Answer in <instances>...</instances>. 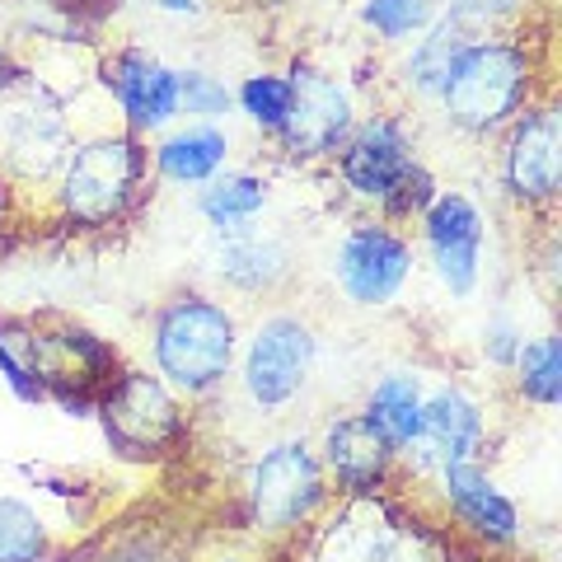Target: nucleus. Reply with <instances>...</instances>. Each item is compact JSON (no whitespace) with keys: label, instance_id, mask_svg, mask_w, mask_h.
<instances>
[{"label":"nucleus","instance_id":"1a4fd4ad","mask_svg":"<svg viewBox=\"0 0 562 562\" xmlns=\"http://www.w3.org/2000/svg\"><path fill=\"white\" fill-rule=\"evenodd\" d=\"M314 357H319V338H314V328L301 314H291V310L268 314L254 328L249 347H244V366H239L244 394H249L258 413L291 408L314 371Z\"/></svg>","mask_w":562,"mask_h":562},{"label":"nucleus","instance_id":"bb28decb","mask_svg":"<svg viewBox=\"0 0 562 562\" xmlns=\"http://www.w3.org/2000/svg\"><path fill=\"white\" fill-rule=\"evenodd\" d=\"M450 20H460L469 33H512L525 10H530V0H441Z\"/></svg>","mask_w":562,"mask_h":562},{"label":"nucleus","instance_id":"6ab92c4d","mask_svg":"<svg viewBox=\"0 0 562 562\" xmlns=\"http://www.w3.org/2000/svg\"><path fill=\"white\" fill-rule=\"evenodd\" d=\"M422 380L413 371H390L371 384V394H366V417H371V427L384 436V441L394 446V454H403L413 441H417V427H422Z\"/></svg>","mask_w":562,"mask_h":562},{"label":"nucleus","instance_id":"4468645a","mask_svg":"<svg viewBox=\"0 0 562 562\" xmlns=\"http://www.w3.org/2000/svg\"><path fill=\"white\" fill-rule=\"evenodd\" d=\"M319 464L342 497H380L398 473V454L384 436L371 427L366 413H342L338 422H328Z\"/></svg>","mask_w":562,"mask_h":562},{"label":"nucleus","instance_id":"a211bd4d","mask_svg":"<svg viewBox=\"0 0 562 562\" xmlns=\"http://www.w3.org/2000/svg\"><path fill=\"white\" fill-rule=\"evenodd\" d=\"M225 155H231V136L211 122H198V127H183V132H169L160 146H155V173L165 183H179V188H198L206 183L211 173L225 169Z\"/></svg>","mask_w":562,"mask_h":562},{"label":"nucleus","instance_id":"2f4dec72","mask_svg":"<svg viewBox=\"0 0 562 562\" xmlns=\"http://www.w3.org/2000/svg\"><path fill=\"white\" fill-rule=\"evenodd\" d=\"M249 10H281V5H291V0H244Z\"/></svg>","mask_w":562,"mask_h":562},{"label":"nucleus","instance_id":"9d476101","mask_svg":"<svg viewBox=\"0 0 562 562\" xmlns=\"http://www.w3.org/2000/svg\"><path fill=\"white\" fill-rule=\"evenodd\" d=\"M291 80V109L286 122L277 132V146L286 150V160H333L338 146L357 127V103H351V90L333 76V70L314 66V61H295L286 70Z\"/></svg>","mask_w":562,"mask_h":562},{"label":"nucleus","instance_id":"c85d7f7f","mask_svg":"<svg viewBox=\"0 0 562 562\" xmlns=\"http://www.w3.org/2000/svg\"><path fill=\"white\" fill-rule=\"evenodd\" d=\"M14 85H24V66L10 57V47H0V94H10Z\"/></svg>","mask_w":562,"mask_h":562},{"label":"nucleus","instance_id":"f257e3e1","mask_svg":"<svg viewBox=\"0 0 562 562\" xmlns=\"http://www.w3.org/2000/svg\"><path fill=\"white\" fill-rule=\"evenodd\" d=\"M549 66L539 61V43L525 33H483L454 57L441 85V113L464 136H497L516 113H525L549 90Z\"/></svg>","mask_w":562,"mask_h":562},{"label":"nucleus","instance_id":"7c9ffc66","mask_svg":"<svg viewBox=\"0 0 562 562\" xmlns=\"http://www.w3.org/2000/svg\"><path fill=\"white\" fill-rule=\"evenodd\" d=\"M454 562H502V558H497V549H479V543H473V553L454 558Z\"/></svg>","mask_w":562,"mask_h":562},{"label":"nucleus","instance_id":"423d86ee","mask_svg":"<svg viewBox=\"0 0 562 562\" xmlns=\"http://www.w3.org/2000/svg\"><path fill=\"white\" fill-rule=\"evenodd\" d=\"M29 338H33V371H38L43 394L57 398L70 417H90L99 394L122 371L117 347L76 319H61V314L29 319Z\"/></svg>","mask_w":562,"mask_h":562},{"label":"nucleus","instance_id":"c756f323","mask_svg":"<svg viewBox=\"0 0 562 562\" xmlns=\"http://www.w3.org/2000/svg\"><path fill=\"white\" fill-rule=\"evenodd\" d=\"M14 225V183L0 173V235H5Z\"/></svg>","mask_w":562,"mask_h":562},{"label":"nucleus","instance_id":"aec40b11","mask_svg":"<svg viewBox=\"0 0 562 562\" xmlns=\"http://www.w3.org/2000/svg\"><path fill=\"white\" fill-rule=\"evenodd\" d=\"M422 33H427V38H417L408 61H403V85H408L417 99H441V85L450 76L454 57H460L479 33H469L460 20H450V14H436Z\"/></svg>","mask_w":562,"mask_h":562},{"label":"nucleus","instance_id":"5701e85b","mask_svg":"<svg viewBox=\"0 0 562 562\" xmlns=\"http://www.w3.org/2000/svg\"><path fill=\"white\" fill-rule=\"evenodd\" d=\"M52 535L24 497H0V562H47Z\"/></svg>","mask_w":562,"mask_h":562},{"label":"nucleus","instance_id":"dca6fc26","mask_svg":"<svg viewBox=\"0 0 562 562\" xmlns=\"http://www.w3.org/2000/svg\"><path fill=\"white\" fill-rule=\"evenodd\" d=\"M109 90L117 99L127 132L146 136V132H165L179 117V70L165 66L160 57L140 47H122L109 57Z\"/></svg>","mask_w":562,"mask_h":562},{"label":"nucleus","instance_id":"b1692460","mask_svg":"<svg viewBox=\"0 0 562 562\" xmlns=\"http://www.w3.org/2000/svg\"><path fill=\"white\" fill-rule=\"evenodd\" d=\"M436 10H441V0H366L361 24L380 43H408L413 33H422L436 20Z\"/></svg>","mask_w":562,"mask_h":562},{"label":"nucleus","instance_id":"f03ea898","mask_svg":"<svg viewBox=\"0 0 562 562\" xmlns=\"http://www.w3.org/2000/svg\"><path fill=\"white\" fill-rule=\"evenodd\" d=\"M150 160L136 132H99L70 140L57 169V221L80 235L117 231L146 192Z\"/></svg>","mask_w":562,"mask_h":562},{"label":"nucleus","instance_id":"f3484780","mask_svg":"<svg viewBox=\"0 0 562 562\" xmlns=\"http://www.w3.org/2000/svg\"><path fill=\"white\" fill-rule=\"evenodd\" d=\"M216 272L235 291H277L291 272V254L281 239L258 235L254 225H244V231H225L216 249Z\"/></svg>","mask_w":562,"mask_h":562},{"label":"nucleus","instance_id":"f8f14e48","mask_svg":"<svg viewBox=\"0 0 562 562\" xmlns=\"http://www.w3.org/2000/svg\"><path fill=\"white\" fill-rule=\"evenodd\" d=\"M422 244L431 254L436 281L464 301V295L479 291L483 281V239H487V221L473 198L464 192H436V198L422 206Z\"/></svg>","mask_w":562,"mask_h":562},{"label":"nucleus","instance_id":"393cba45","mask_svg":"<svg viewBox=\"0 0 562 562\" xmlns=\"http://www.w3.org/2000/svg\"><path fill=\"white\" fill-rule=\"evenodd\" d=\"M0 375L14 390V398L24 403H43V384L33 371V338H29V319H0Z\"/></svg>","mask_w":562,"mask_h":562},{"label":"nucleus","instance_id":"7ed1b4c3","mask_svg":"<svg viewBox=\"0 0 562 562\" xmlns=\"http://www.w3.org/2000/svg\"><path fill=\"white\" fill-rule=\"evenodd\" d=\"M338 179L357 202L375 206L384 225L422 216V206L436 198V183L417 155L408 122L394 113H375L351 127L338 146Z\"/></svg>","mask_w":562,"mask_h":562},{"label":"nucleus","instance_id":"2eb2a0df","mask_svg":"<svg viewBox=\"0 0 562 562\" xmlns=\"http://www.w3.org/2000/svg\"><path fill=\"white\" fill-rule=\"evenodd\" d=\"M441 502L450 506L460 535L473 539L479 549H512L520 539V512L506 492L479 469V460H460V464H441Z\"/></svg>","mask_w":562,"mask_h":562},{"label":"nucleus","instance_id":"20e7f679","mask_svg":"<svg viewBox=\"0 0 562 562\" xmlns=\"http://www.w3.org/2000/svg\"><path fill=\"white\" fill-rule=\"evenodd\" d=\"M235 342H239L235 314L216 295L179 291L155 310L150 324L155 371H160L169 390L188 398H206L211 390H221L235 366Z\"/></svg>","mask_w":562,"mask_h":562},{"label":"nucleus","instance_id":"4be33fe9","mask_svg":"<svg viewBox=\"0 0 562 562\" xmlns=\"http://www.w3.org/2000/svg\"><path fill=\"white\" fill-rule=\"evenodd\" d=\"M516 390L535 408H558L562 398V338L558 333H539V338L520 342L512 357Z\"/></svg>","mask_w":562,"mask_h":562},{"label":"nucleus","instance_id":"a878e982","mask_svg":"<svg viewBox=\"0 0 562 562\" xmlns=\"http://www.w3.org/2000/svg\"><path fill=\"white\" fill-rule=\"evenodd\" d=\"M239 109L258 132L277 136L281 122H286V109H291V80L277 76V70H258V76L239 85Z\"/></svg>","mask_w":562,"mask_h":562},{"label":"nucleus","instance_id":"9b49d317","mask_svg":"<svg viewBox=\"0 0 562 562\" xmlns=\"http://www.w3.org/2000/svg\"><path fill=\"white\" fill-rule=\"evenodd\" d=\"M333 277H338V291L351 305L361 310L394 305L413 277V244L384 221L357 225V231L342 235L338 254H333Z\"/></svg>","mask_w":562,"mask_h":562},{"label":"nucleus","instance_id":"ddd939ff","mask_svg":"<svg viewBox=\"0 0 562 562\" xmlns=\"http://www.w3.org/2000/svg\"><path fill=\"white\" fill-rule=\"evenodd\" d=\"M487 446V413L460 384H441L422 398V427L417 441L403 450L408 464L422 469H441V464H460V460H479Z\"/></svg>","mask_w":562,"mask_h":562},{"label":"nucleus","instance_id":"39448f33","mask_svg":"<svg viewBox=\"0 0 562 562\" xmlns=\"http://www.w3.org/2000/svg\"><path fill=\"white\" fill-rule=\"evenodd\" d=\"M249 525L268 539L310 530L328 506V473L305 441H277L254 460L244 479Z\"/></svg>","mask_w":562,"mask_h":562},{"label":"nucleus","instance_id":"6e6552de","mask_svg":"<svg viewBox=\"0 0 562 562\" xmlns=\"http://www.w3.org/2000/svg\"><path fill=\"white\" fill-rule=\"evenodd\" d=\"M497 173L506 198L525 211H553L562 188V117L553 94L535 99L502 127Z\"/></svg>","mask_w":562,"mask_h":562},{"label":"nucleus","instance_id":"0eeeda50","mask_svg":"<svg viewBox=\"0 0 562 562\" xmlns=\"http://www.w3.org/2000/svg\"><path fill=\"white\" fill-rule=\"evenodd\" d=\"M94 417L103 436H109L113 454H122L132 464L165 460L188 431L173 390L160 375H146V371H117L109 390L99 394Z\"/></svg>","mask_w":562,"mask_h":562},{"label":"nucleus","instance_id":"cd10ccee","mask_svg":"<svg viewBox=\"0 0 562 562\" xmlns=\"http://www.w3.org/2000/svg\"><path fill=\"white\" fill-rule=\"evenodd\" d=\"M235 94L225 90V80L206 76V70H179V113L198 117V122H216L231 113Z\"/></svg>","mask_w":562,"mask_h":562},{"label":"nucleus","instance_id":"412c9836","mask_svg":"<svg viewBox=\"0 0 562 562\" xmlns=\"http://www.w3.org/2000/svg\"><path fill=\"white\" fill-rule=\"evenodd\" d=\"M262 206H268V179H258V173H211L198 192V211L221 235L254 225Z\"/></svg>","mask_w":562,"mask_h":562}]
</instances>
